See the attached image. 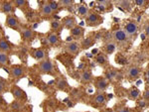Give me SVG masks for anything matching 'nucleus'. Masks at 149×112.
I'll use <instances>...</instances> for the list:
<instances>
[{
  "mask_svg": "<svg viewBox=\"0 0 149 112\" xmlns=\"http://www.w3.org/2000/svg\"><path fill=\"white\" fill-rule=\"evenodd\" d=\"M38 70H39L40 73L42 75H55V63L49 59H46L44 61L40 62L39 66H38Z\"/></svg>",
  "mask_w": 149,
  "mask_h": 112,
  "instance_id": "obj_1",
  "label": "nucleus"
},
{
  "mask_svg": "<svg viewBox=\"0 0 149 112\" xmlns=\"http://www.w3.org/2000/svg\"><path fill=\"white\" fill-rule=\"evenodd\" d=\"M111 38H112V41H113L115 44H118V45L126 44V43L128 42V40L130 39L123 29L114 30L113 32L111 33Z\"/></svg>",
  "mask_w": 149,
  "mask_h": 112,
  "instance_id": "obj_2",
  "label": "nucleus"
},
{
  "mask_svg": "<svg viewBox=\"0 0 149 112\" xmlns=\"http://www.w3.org/2000/svg\"><path fill=\"white\" fill-rule=\"evenodd\" d=\"M10 93L12 94V96L18 101L25 102L28 99L27 93L25 92V90H23L20 86H18V85H12L10 88Z\"/></svg>",
  "mask_w": 149,
  "mask_h": 112,
  "instance_id": "obj_3",
  "label": "nucleus"
},
{
  "mask_svg": "<svg viewBox=\"0 0 149 112\" xmlns=\"http://www.w3.org/2000/svg\"><path fill=\"white\" fill-rule=\"evenodd\" d=\"M5 26L7 28H9V29L15 30V31H18L21 27L19 19L15 14L7 15V17L5 19Z\"/></svg>",
  "mask_w": 149,
  "mask_h": 112,
  "instance_id": "obj_4",
  "label": "nucleus"
},
{
  "mask_svg": "<svg viewBox=\"0 0 149 112\" xmlns=\"http://www.w3.org/2000/svg\"><path fill=\"white\" fill-rule=\"evenodd\" d=\"M141 75V68L137 65H131L128 66L126 70V77L129 80H135L140 77Z\"/></svg>",
  "mask_w": 149,
  "mask_h": 112,
  "instance_id": "obj_5",
  "label": "nucleus"
},
{
  "mask_svg": "<svg viewBox=\"0 0 149 112\" xmlns=\"http://www.w3.org/2000/svg\"><path fill=\"white\" fill-rule=\"evenodd\" d=\"M86 21L88 23V26L92 27H95L98 26L100 23H102V18L100 14L95 13V12H90V14L88 15V17L86 18Z\"/></svg>",
  "mask_w": 149,
  "mask_h": 112,
  "instance_id": "obj_6",
  "label": "nucleus"
},
{
  "mask_svg": "<svg viewBox=\"0 0 149 112\" xmlns=\"http://www.w3.org/2000/svg\"><path fill=\"white\" fill-rule=\"evenodd\" d=\"M25 73V66H20V65H13L10 66L9 70V75L11 77L13 78H20L23 77Z\"/></svg>",
  "mask_w": 149,
  "mask_h": 112,
  "instance_id": "obj_7",
  "label": "nucleus"
},
{
  "mask_svg": "<svg viewBox=\"0 0 149 112\" xmlns=\"http://www.w3.org/2000/svg\"><path fill=\"white\" fill-rule=\"evenodd\" d=\"M123 30L125 31V33L129 38H132L133 36H135L136 34H137L138 25L136 22L129 21V22L125 23V25H124V27H123Z\"/></svg>",
  "mask_w": 149,
  "mask_h": 112,
  "instance_id": "obj_8",
  "label": "nucleus"
},
{
  "mask_svg": "<svg viewBox=\"0 0 149 112\" xmlns=\"http://www.w3.org/2000/svg\"><path fill=\"white\" fill-rule=\"evenodd\" d=\"M15 8L13 2L11 1H3L0 4V9H1V12L3 14H6V15H11L15 12Z\"/></svg>",
  "mask_w": 149,
  "mask_h": 112,
  "instance_id": "obj_9",
  "label": "nucleus"
},
{
  "mask_svg": "<svg viewBox=\"0 0 149 112\" xmlns=\"http://www.w3.org/2000/svg\"><path fill=\"white\" fill-rule=\"evenodd\" d=\"M107 96H105V94L102 93V92H98L95 96V98H93L92 105L93 107H95V108H98V107L104 106L105 104H107Z\"/></svg>",
  "mask_w": 149,
  "mask_h": 112,
  "instance_id": "obj_10",
  "label": "nucleus"
},
{
  "mask_svg": "<svg viewBox=\"0 0 149 112\" xmlns=\"http://www.w3.org/2000/svg\"><path fill=\"white\" fill-rule=\"evenodd\" d=\"M65 49H66V51L70 53L71 55H78L80 53L81 51V44L78 42H74V41H72L68 43V44L66 45V47H65Z\"/></svg>",
  "mask_w": 149,
  "mask_h": 112,
  "instance_id": "obj_11",
  "label": "nucleus"
},
{
  "mask_svg": "<svg viewBox=\"0 0 149 112\" xmlns=\"http://www.w3.org/2000/svg\"><path fill=\"white\" fill-rule=\"evenodd\" d=\"M21 38L26 42H32L35 38V32L30 28H22L20 30Z\"/></svg>",
  "mask_w": 149,
  "mask_h": 112,
  "instance_id": "obj_12",
  "label": "nucleus"
},
{
  "mask_svg": "<svg viewBox=\"0 0 149 112\" xmlns=\"http://www.w3.org/2000/svg\"><path fill=\"white\" fill-rule=\"evenodd\" d=\"M62 25H63V27L65 29L71 31L74 27L77 26V20L73 16H67V17H65L63 19V21H62Z\"/></svg>",
  "mask_w": 149,
  "mask_h": 112,
  "instance_id": "obj_13",
  "label": "nucleus"
},
{
  "mask_svg": "<svg viewBox=\"0 0 149 112\" xmlns=\"http://www.w3.org/2000/svg\"><path fill=\"white\" fill-rule=\"evenodd\" d=\"M109 82L104 78V77H97L95 80V85L97 87V90L100 91H104L105 89L107 88L109 86Z\"/></svg>",
  "mask_w": 149,
  "mask_h": 112,
  "instance_id": "obj_14",
  "label": "nucleus"
},
{
  "mask_svg": "<svg viewBox=\"0 0 149 112\" xmlns=\"http://www.w3.org/2000/svg\"><path fill=\"white\" fill-rule=\"evenodd\" d=\"M93 80V73L91 70H85L81 73V77H80L81 83H83V84H88V83L92 82Z\"/></svg>",
  "mask_w": 149,
  "mask_h": 112,
  "instance_id": "obj_15",
  "label": "nucleus"
},
{
  "mask_svg": "<svg viewBox=\"0 0 149 112\" xmlns=\"http://www.w3.org/2000/svg\"><path fill=\"white\" fill-rule=\"evenodd\" d=\"M32 57L33 59H35L36 61H44L46 59V57H47V53L44 49L42 48H38V49H35L34 51L32 52Z\"/></svg>",
  "mask_w": 149,
  "mask_h": 112,
  "instance_id": "obj_16",
  "label": "nucleus"
},
{
  "mask_svg": "<svg viewBox=\"0 0 149 112\" xmlns=\"http://www.w3.org/2000/svg\"><path fill=\"white\" fill-rule=\"evenodd\" d=\"M71 36L74 38V39L76 40H80L81 38L84 37V34H85V29H84L83 27H81V26H78L77 25L76 27H74L73 29L71 31Z\"/></svg>",
  "mask_w": 149,
  "mask_h": 112,
  "instance_id": "obj_17",
  "label": "nucleus"
},
{
  "mask_svg": "<svg viewBox=\"0 0 149 112\" xmlns=\"http://www.w3.org/2000/svg\"><path fill=\"white\" fill-rule=\"evenodd\" d=\"M77 13H78L81 17L86 18L88 14H90V8H88L86 4L81 2V4H79V5L77 6Z\"/></svg>",
  "mask_w": 149,
  "mask_h": 112,
  "instance_id": "obj_18",
  "label": "nucleus"
},
{
  "mask_svg": "<svg viewBox=\"0 0 149 112\" xmlns=\"http://www.w3.org/2000/svg\"><path fill=\"white\" fill-rule=\"evenodd\" d=\"M140 95H141V92L137 87H131V88H129L128 91H127V96H128V98L133 101L137 100L139 97H140Z\"/></svg>",
  "mask_w": 149,
  "mask_h": 112,
  "instance_id": "obj_19",
  "label": "nucleus"
},
{
  "mask_svg": "<svg viewBox=\"0 0 149 112\" xmlns=\"http://www.w3.org/2000/svg\"><path fill=\"white\" fill-rule=\"evenodd\" d=\"M103 51L105 55H111L116 51V44L113 41H107L103 46Z\"/></svg>",
  "mask_w": 149,
  "mask_h": 112,
  "instance_id": "obj_20",
  "label": "nucleus"
},
{
  "mask_svg": "<svg viewBox=\"0 0 149 112\" xmlns=\"http://www.w3.org/2000/svg\"><path fill=\"white\" fill-rule=\"evenodd\" d=\"M47 42L49 43L51 46H54L56 47L59 45L60 43V38H59V35H58V33L56 32H51L49 35H48L47 37Z\"/></svg>",
  "mask_w": 149,
  "mask_h": 112,
  "instance_id": "obj_21",
  "label": "nucleus"
},
{
  "mask_svg": "<svg viewBox=\"0 0 149 112\" xmlns=\"http://www.w3.org/2000/svg\"><path fill=\"white\" fill-rule=\"evenodd\" d=\"M56 87L58 90H62V91H66L67 88L69 87L68 82L65 77H61L60 80H57L56 82Z\"/></svg>",
  "mask_w": 149,
  "mask_h": 112,
  "instance_id": "obj_22",
  "label": "nucleus"
},
{
  "mask_svg": "<svg viewBox=\"0 0 149 112\" xmlns=\"http://www.w3.org/2000/svg\"><path fill=\"white\" fill-rule=\"evenodd\" d=\"M117 71L113 70V68H110V70H107L104 71V78L107 80L109 82H111L112 80L116 78V75H117Z\"/></svg>",
  "mask_w": 149,
  "mask_h": 112,
  "instance_id": "obj_23",
  "label": "nucleus"
},
{
  "mask_svg": "<svg viewBox=\"0 0 149 112\" xmlns=\"http://www.w3.org/2000/svg\"><path fill=\"white\" fill-rule=\"evenodd\" d=\"M41 13H42L43 16H52L53 15V10L51 9V7L48 4V2H44L41 6Z\"/></svg>",
  "mask_w": 149,
  "mask_h": 112,
  "instance_id": "obj_24",
  "label": "nucleus"
},
{
  "mask_svg": "<svg viewBox=\"0 0 149 112\" xmlns=\"http://www.w3.org/2000/svg\"><path fill=\"white\" fill-rule=\"evenodd\" d=\"M0 51L4 52V53H6V54L11 52L10 44H9V42L6 41L5 39H0Z\"/></svg>",
  "mask_w": 149,
  "mask_h": 112,
  "instance_id": "obj_25",
  "label": "nucleus"
},
{
  "mask_svg": "<svg viewBox=\"0 0 149 112\" xmlns=\"http://www.w3.org/2000/svg\"><path fill=\"white\" fill-rule=\"evenodd\" d=\"M10 65V58L8 54L0 51V66H9Z\"/></svg>",
  "mask_w": 149,
  "mask_h": 112,
  "instance_id": "obj_26",
  "label": "nucleus"
},
{
  "mask_svg": "<svg viewBox=\"0 0 149 112\" xmlns=\"http://www.w3.org/2000/svg\"><path fill=\"white\" fill-rule=\"evenodd\" d=\"M95 62L100 66H104L105 64L107 63V57L105 54L103 53H98L97 56H95Z\"/></svg>",
  "mask_w": 149,
  "mask_h": 112,
  "instance_id": "obj_27",
  "label": "nucleus"
},
{
  "mask_svg": "<svg viewBox=\"0 0 149 112\" xmlns=\"http://www.w3.org/2000/svg\"><path fill=\"white\" fill-rule=\"evenodd\" d=\"M9 107H10V109L12 111H20L23 107V102L14 99V100L9 104Z\"/></svg>",
  "mask_w": 149,
  "mask_h": 112,
  "instance_id": "obj_28",
  "label": "nucleus"
},
{
  "mask_svg": "<svg viewBox=\"0 0 149 112\" xmlns=\"http://www.w3.org/2000/svg\"><path fill=\"white\" fill-rule=\"evenodd\" d=\"M93 43H95V40H93V37H88V38H86V39L83 41V43L81 44V48L83 50L88 49V48H91V47L93 46Z\"/></svg>",
  "mask_w": 149,
  "mask_h": 112,
  "instance_id": "obj_29",
  "label": "nucleus"
},
{
  "mask_svg": "<svg viewBox=\"0 0 149 112\" xmlns=\"http://www.w3.org/2000/svg\"><path fill=\"white\" fill-rule=\"evenodd\" d=\"M61 26H62V23L60 22L59 20H53L51 21V23H50V27H51V29L53 30V32H56L59 30H61Z\"/></svg>",
  "mask_w": 149,
  "mask_h": 112,
  "instance_id": "obj_30",
  "label": "nucleus"
},
{
  "mask_svg": "<svg viewBox=\"0 0 149 112\" xmlns=\"http://www.w3.org/2000/svg\"><path fill=\"white\" fill-rule=\"evenodd\" d=\"M12 2H13L14 6H15L16 8H20L21 10L28 5V1H26V0H14V1H12Z\"/></svg>",
  "mask_w": 149,
  "mask_h": 112,
  "instance_id": "obj_31",
  "label": "nucleus"
},
{
  "mask_svg": "<svg viewBox=\"0 0 149 112\" xmlns=\"http://www.w3.org/2000/svg\"><path fill=\"white\" fill-rule=\"evenodd\" d=\"M117 4L119 5L120 9H126L127 11L131 10V1H119L117 2Z\"/></svg>",
  "mask_w": 149,
  "mask_h": 112,
  "instance_id": "obj_32",
  "label": "nucleus"
},
{
  "mask_svg": "<svg viewBox=\"0 0 149 112\" xmlns=\"http://www.w3.org/2000/svg\"><path fill=\"white\" fill-rule=\"evenodd\" d=\"M7 85H8V83H7L5 78H3V77H0V95L3 94L4 92L6 91Z\"/></svg>",
  "mask_w": 149,
  "mask_h": 112,
  "instance_id": "obj_33",
  "label": "nucleus"
},
{
  "mask_svg": "<svg viewBox=\"0 0 149 112\" xmlns=\"http://www.w3.org/2000/svg\"><path fill=\"white\" fill-rule=\"evenodd\" d=\"M60 5H61L62 7H64V8H70V7L74 6V2L73 1V0H60Z\"/></svg>",
  "mask_w": 149,
  "mask_h": 112,
  "instance_id": "obj_34",
  "label": "nucleus"
},
{
  "mask_svg": "<svg viewBox=\"0 0 149 112\" xmlns=\"http://www.w3.org/2000/svg\"><path fill=\"white\" fill-rule=\"evenodd\" d=\"M48 4L50 5V7H51V9L53 10V12H56V11H59L60 10V3L57 1H53V0H51V1H48Z\"/></svg>",
  "mask_w": 149,
  "mask_h": 112,
  "instance_id": "obj_35",
  "label": "nucleus"
},
{
  "mask_svg": "<svg viewBox=\"0 0 149 112\" xmlns=\"http://www.w3.org/2000/svg\"><path fill=\"white\" fill-rule=\"evenodd\" d=\"M148 2L145 1V0H135L134 1V4H135L136 6L140 7V8H142V7H145L146 5H147Z\"/></svg>",
  "mask_w": 149,
  "mask_h": 112,
  "instance_id": "obj_36",
  "label": "nucleus"
},
{
  "mask_svg": "<svg viewBox=\"0 0 149 112\" xmlns=\"http://www.w3.org/2000/svg\"><path fill=\"white\" fill-rule=\"evenodd\" d=\"M97 4H100V5H102V6H104V7H109L110 5H111V2L110 1H107V0H97Z\"/></svg>",
  "mask_w": 149,
  "mask_h": 112,
  "instance_id": "obj_37",
  "label": "nucleus"
},
{
  "mask_svg": "<svg viewBox=\"0 0 149 112\" xmlns=\"http://www.w3.org/2000/svg\"><path fill=\"white\" fill-rule=\"evenodd\" d=\"M93 40H95V42H100V40L102 39V32H97V34H95L93 35Z\"/></svg>",
  "mask_w": 149,
  "mask_h": 112,
  "instance_id": "obj_38",
  "label": "nucleus"
},
{
  "mask_svg": "<svg viewBox=\"0 0 149 112\" xmlns=\"http://www.w3.org/2000/svg\"><path fill=\"white\" fill-rule=\"evenodd\" d=\"M114 112H131V111H130V109H129L128 107L120 106V107H117V109Z\"/></svg>",
  "mask_w": 149,
  "mask_h": 112,
  "instance_id": "obj_39",
  "label": "nucleus"
},
{
  "mask_svg": "<svg viewBox=\"0 0 149 112\" xmlns=\"http://www.w3.org/2000/svg\"><path fill=\"white\" fill-rule=\"evenodd\" d=\"M142 99L146 100L147 102L149 101V88L144 90V92H143V94H142Z\"/></svg>",
  "mask_w": 149,
  "mask_h": 112,
  "instance_id": "obj_40",
  "label": "nucleus"
},
{
  "mask_svg": "<svg viewBox=\"0 0 149 112\" xmlns=\"http://www.w3.org/2000/svg\"><path fill=\"white\" fill-rule=\"evenodd\" d=\"M95 8L97 9V11H100V12H102V13H104V12H107V7H104V6H102V5H100V4H97V7Z\"/></svg>",
  "mask_w": 149,
  "mask_h": 112,
  "instance_id": "obj_41",
  "label": "nucleus"
},
{
  "mask_svg": "<svg viewBox=\"0 0 149 112\" xmlns=\"http://www.w3.org/2000/svg\"><path fill=\"white\" fill-rule=\"evenodd\" d=\"M147 103H148L147 101L144 100V99H142L141 101H139V102H138V106H139V107H141V108H144V107L147 106Z\"/></svg>",
  "mask_w": 149,
  "mask_h": 112,
  "instance_id": "obj_42",
  "label": "nucleus"
},
{
  "mask_svg": "<svg viewBox=\"0 0 149 112\" xmlns=\"http://www.w3.org/2000/svg\"><path fill=\"white\" fill-rule=\"evenodd\" d=\"M5 104H7V103L4 101V98L2 97V95H0V108H1V107H3Z\"/></svg>",
  "mask_w": 149,
  "mask_h": 112,
  "instance_id": "obj_43",
  "label": "nucleus"
},
{
  "mask_svg": "<svg viewBox=\"0 0 149 112\" xmlns=\"http://www.w3.org/2000/svg\"><path fill=\"white\" fill-rule=\"evenodd\" d=\"M144 32H145L146 35L149 36V23H147L145 26H144Z\"/></svg>",
  "mask_w": 149,
  "mask_h": 112,
  "instance_id": "obj_44",
  "label": "nucleus"
},
{
  "mask_svg": "<svg viewBox=\"0 0 149 112\" xmlns=\"http://www.w3.org/2000/svg\"><path fill=\"white\" fill-rule=\"evenodd\" d=\"M98 53H100V50H98V49H93L92 50V55H93V56H97Z\"/></svg>",
  "mask_w": 149,
  "mask_h": 112,
  "instance_id": "obj_45",
  "label": "nucleus"
},
{
  "mask_svg": "<svg viewBox=\"0 0 149 112\" xmlns=\"http://www.w3.org/2000/svg\"><path fill=\"white\" fill-rule=\"evenodd\" d=\"M102 112H114V110L111 108H107V109H104V110H102Z\"/></svg>",
  "mask_w": 149,
  "mask_h": 112,
  "instance_id": "obj_46",
  "label": "nucleus"
},
{
  "mask_svg": "<svg viewBox=\"0 0 149 112\" xmlns=\"http://www.w3.org/2000/svg\"><path fill=\"white\" fill-rule=\"evenodd\" d=\"M68 106H69V107H74V104L73 103V102H68Z\"/></svg>",
  "mask_w": 149,
  "mask_h": 112,
  "instance_id": "obj_47",
  "label": "nucleus"
},
{
  "mask_svg": "<svg viewBox=\"0 0 149 112\" xmlns=\"http://www.w3.org/2000/svg\"><path fill=\"white\" fill-rule=\"evenodd\" d=\"M146 77H149V68H147V71H146Z\"/></svg>",
  "mask_w": 149,
  "mask_h": 112,
  "instance_id": "obj_48",
  "label": "nucleus"
},
{
  "mask_svg": "<svg viewBox=\"0 0 149 112\" xmlns=\"http://www.w3.org/2000/svg\"><path fill=\"white\" fill-rule=\"evenodd\" d=\"M146 82H147V84L149 85V77H146Z\"/></svg>",
  "mask_w": 149,
  "mask_h": 112,
  "instance_id": "obj_49",
  "label": "nucleus"
}]
</instances>
